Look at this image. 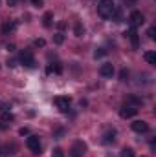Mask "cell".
Returning <instances> with one entry per match:
<instances>
[{
	"label": "cell",
	"instance_id": "7a4b0ae2",
	"mask_svg": "<svg viewBox=\"0 0 156 157\" xmlns=\"http://www.w3.org/2000/svg\"><path fill=\"white\" fill-rule=\"evenodd\" d=\"M18 60H20L22 66H26V68H35V66H37L35 57H33V53H31L30 49H22L20 55H18Z\"/></svg>",
	"mask_w": 156,
	"mask_h": 157
},
{
	"label": "cell",
	"instance_id": "4316f807",
	"mask_svg": "<svg viewBox=\"0 0 156 157\" xmlns=\"http://www.w3.org/2000/svg\"><path fill=\"white\" fill-rule=\"evenodd\" d=\"M2 128H6V126H4V124H0V130H2Z\"/></svg>",
	"mask_w": 156,
	"mask_h": 157
},
{
	"label": "cell",
	"instance_id": "7c38bea8",
	"mask_svg": "<svg viewBox=\"0 0 156 157\" xmlns=\"http://www.w3.org/2000/svg\"><path fill=\"white\" fill-rule=\"evenodd\" d=\"M143 59H145V62H147V64L156 66V53H154V51H145V53H143Z\"/></svg>",
	"mask_w": 156,
	"mask_h": 157
},
{
	"label": "cell",
	"instance_id": "44dd1931",
	"mask_svg": "<svg viewBox=\"0 0 156 157\" xmlns=\"http://www.w3.org/2000/svg\"><path fill=\"white\" fill-rule=\"evenodd\" d=\"M51 157H64V152H63L61 148H53V154H51Z\"/></svg>",
	"mask_w": 156,
	"mask_h": 157
},
{
	"label": "cell",
	"instance_id": "52a82bcc",
	"mask_svg": "<svg viewBox=\"0 0 156 157\" xmlns=\"http://www.w3.org/2000/svg\"><path fill=\"white\" fill-rule=\"evenodd\" d=\"M136 113H138V108H134V106H123L119 110V117L121 119H132L136 117Z\"/></svg>",
	"mask_w": 156,
	"mask_h": 157
},
{
	"label": "cell",
	"instance_id": "d6986e66",
	"mask_svg": "<svg viewBox=\"0 0 156 157\" xmlns=\"http://www.w3.org/2000/svg\"><path fill=\"white\" fill-rule=\"evenodd\" d=\"M53 42H55V44H63V42H64V35H63V33H57V35L53 37Z\"/></svg>",
	"mask_w": 156,
	"mask_h": 157
},
{
	"label": "cell",
	"instance_id": "6da1fadb",
	"mask_svg": "<svg viewBox=\"0 0 156 157\" xmlns=\"http://www.w3.org/2000/svg\"><path fill=\"white\" fill-rule=\"evenodd\" d=\"M116 4L114 0H99L97 2V15L101 18H112L114 13H116Z\"/></svg>",
	"mask_w": 156,
	"mask_h": 157
},
{
	"label": "cell",
	"instance_id": "ac0fdd59",
	"mask_svg": "<svg viewBox=\"0 0 156 157\" xmlns=\"http://www.w3.org/2000/svg\"><path fill=\"white\" fill-rule=\"evenodd\" d=\"M105 55H107V51H105L103 48H99V49L94 51V57H96V59H101V57H105Z\"/></svg>",
	"mask_w": 156,
	"mask_h": 157
},
{
	"label": "cell",
	"instance_id": "ba28073f",
	"mask_svg": "<svg viewBox=\"0 0 156 157\" xmlns=\"http://www.w3.org/2000/svg\"><path fill=\"white\" fill-rule=\"evenodd\" d=\"M130 126H132V130H134L136 133H147V132H149V124H147L145 121H134Z\"/></svg>",
	"mask_w": 156,
	"mask_h": 157
},
{
	"label": "cell",
	"instance_id": "cb8c5ba5",
	"mask_svg": "<svg viewBox=\"0 0 156 157\" xmlns=\"http://www.w3.org/2000/svg\"><path fill=\"white\" fill-rule=\"evenodd\" d=\"M127 77H129V71L127 70H121V80H127Z\"/></svg>",
	"mask_w": 156,
	"mask_h": 157
},
{
	"label": "cell",
	"instance_id": "2e32d148",
	"mask_svg": "<svg viewBox=\"0 0 156 157\" xmlns=\"http://www.w3.org/2000/svg\"><path fill=\"white\" fill-rule=\"evenodd\" d=\"M13 113H9V112H2V121L4 122H9V121H13Z\"/></svg>",
	"mask_w": 156,
	"mask_h": 157
},
{
	"label": "cell",
	"instance_id": "4fadbf2b",
	"mask_svg": "<svg viewBox=\"0 0 156 157\" xmlns=\"http://www.w3.org/2000/svg\"><path fill=\"white\" fill-rule=\"evenodd\" d=\"M15 29H17V22H6V24L2 26V33H4V35L11 33V31H15Z\"/></svg>",
	"mask_w": 156,
	"mask_h": 157
},
{
	"label": "cell",
	"instance_id": "e0dca14e",
	"mask_svg": "<svg viewBox=\"0 0 156 157\" xmlns=\"http://www.w3.org/2000/svg\"><path fill=\"white\" fill-rule=\"evenodd\" d=\"M121 157H134L132 148H123V150H121Z\"/></svg>",
	"mask_w": 156,
	"mask_h": 157
},
{
	"label": "cell",
	"instance_id": "ffe728a7",
	"mask_svg": "<svg viewBox=\"0 0 156 157\" xmlns=\"http://www.w3.org/2000/svg\"><path fill=\"white\" fill-rule=\"evenodd\" d=\"M147 35H149V39H151V40H154V39H156V28H154V26H151V28H149Z\"/></svg>",
	"mask_w": 156,
	"mask_h": 157
},
{
	"label": "cell",
	"instance_id": "3957f363",
	"mask_svg": "<svg viewBox=\"0 0 156 157\" xmlns=\"http://www.w3.org/2000/svg\"><path fill=\"white\" fill-rule=\"evenodd\" d=\"M70 97H66V95H57V97H53V104L63 112V113H66L68 110H70Z\"/></svg>",
	"mask_w": 156,
	"mask_h": 157
},
{
	"label": "cell",
	"instance_id": "277c9868",
	"mask_svg": "<svg viewBox=\"0 0 156 157\" xmlns=\"http://www.w3.org/2000/svg\"><path fill=\"white\" fill-rule=\"evenodd\" d=\"M129 22H130L132 28H138V26H142V24L145 22V17H143L142 11H136V9H134V11L129 15Z\"/></svg>",
	"mask_w": 156,
	"mask_h": 157
},
{
	"label": "cell",
	"instance_id": "5b68a950",
	"mask_svg": "<svg viewBox=\"0 0 156 157\" xmlns=\"http://www.w3.org/2000/svg\"><path fill=\"white\" fill-rule=\"evenodd\" d=\"M84 152H86V144L83 141H76L72 144V148H70V155L72 157H83Z\"/></svg>",
	"mask_w": 156,
	"mask_h": 157
},
{
	"label": "cell",
	"instance_id": "30bf717a",
	"mask_svg": "<svg viewBox=\"0 0 156 157\" xmlns=\"http://www.w3.org/2000/svg\"><path fill=\"white\" fill-rule=\"evenodd\" d=\"M125 37H129V39H130V42H132V46H134V48H138V46H140V39H138V31H136V28H132V26H130V29L125 33Z\"/></svg>",
	"mask_w": 156,
	"mask_h": 157
},
{
	"label": "cell",
	"instance_id": "8fae6325",
	"mask_svg": "<svg viewBox=\"0 0 156 157\" xmlns=\"http://www.w3.org/2000/svg\"><path fill=\"white\" fill-rule=\"evenodd\" d=\"M51 24H53V13L48 11V13H44V17H42V26H44V28H51Z\"/></svg>",
	"mask_w": 156,
	"mask_h": 157
},
{
	"label": "cell",
	"instance_id": "9c48e42d",
	"mask_svg": "<svg viewBox=\"0 0 156 157\" xmlns=\"http://www.w3.org/2000/svg\"><path fill=\"white\" fill-rule=\"evenodd\" d=\"M99 73L103 75V77H107V78H110L112 75H114V66L110 64V62H105L101 68H99Z\"/></svg>",
	"mask_w": 156,
	"mask_h": 157
},
{
	"label": "cell",
	"instance_id": "603a6c76",
	"mask_svg": "<svg viewBox=\"0 0 156 157\" xmlns=\"http://www.w3.org/2000/svg\"><path fill=\"white\" fill-rule=\"evenodd\" d=\"M31 4H33L35 7H40V6L44 4V0H31Z\"/></svg>",
	"mask_w": 156,
	"mask_h": 157
},
{
	"label": "cell",
	"instance_id": "8992f818",
	"mask_svg": "<svg viewBox=\"0 0 156 157\" xmlns=\"http://www.w3.org/2000/svg\"><path fill=\"white\" fill-rule=\"evenodd\" d=\"M26 146L33 152V154H40V141L37 135H30L28 139H26Z\"/></svg>",
	"mask_w": 156,
	"mask_h": 157
},
{
	"label": "cell",
	"instance_id": "7402d4cb",
	"mask_svg": "<svg viewBox=\"0 0 156 157\" xmlns=\"http://www.w3.org/2000/svg\"><path fill=\"white\" fill-rule=\"evenodd\" d=\"M33 44H35L37 48H44V46H46V40L44 39H35L33 40Z\"/></svg>",
	"mask_w": 156,
	"mask_h": 157
},
{
	"label": "cell",
	"instance_id": "5bb4252c",
	"mask_svg": "<svg viewBox=\"0 0 156 157\" xmlns=\"http://www.w3.org/2000/svg\"><path fill=\"white\" fill-rule=\"evenodd\" d=\"M114 141H116V132H114V130L107 132L105 137H103V143H105V144H110V143H114Z\"/></svg>",
	"mask_w": 156,
	"mask_h": 157
},
{
	"label": "cell",
	"instance_id": "484cf974",
	"mask_svg": "<svg viewBox=\"0 0 156 157\" xmlns=\"http://www.w3.org/2000/svg\"><path fill=\"white\" fill-rule=\"evenodd\" d=\"M136 0H125V4H134Z\"/></svg>",
	"mask_w": 156,
	"mask_h": 157
},
{
	"label": "cell",
	"instance_id": "d4e9b609",
	"mask_svg": "<svg viewBox=\"0 0 156 157\" xmlns=\"http://www.w3.org/2000/svg\"><path fill=\"white\" fill-rule=\"evenodd\" d=\"M18 4V0H7V6H11V7H15Z\"/></svg>",
	"mask_w": 156,
	"mask_h": 157
},
{
	"label": "cell",
	"instance_id": "9a60e30c",
	"mask_svg": "<svg viewBox=\"0 0 156 157\" xmlns=\"http://www.w3.org/2000/svg\"><path fill=\"white\" fill-rule=\"evenodd\" d=\"M74 33H76V37H83L84 28H83V24H81V22H76V26H74Z\"/></svg>",
	"mask_w": 156,
	"mask_h": 157
}]
</instances>
